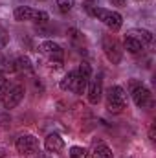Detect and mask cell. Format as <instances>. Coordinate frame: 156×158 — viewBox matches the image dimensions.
I'll return each mask as SVG.
<instances>
[{"label":"cell","mask_w":156,"mask_h":158,"mask_svg":"<svg viewBox=\"0 0 156 158\" xmlns=\"http://www.w3.org/2000/svg\"><path fill=\"white\" fill-rule=\"evenodd\" d=\"M90 77H92V68H90V64L86 61H83L77 70L68 72L61 79V88L63 90H72L76 94H83L86 90V86H88Z\"/></svg>","instance_id":"cell-1"},{"label":"cell","mask_w":156,"mask_h":158,"mask_svg":"<svg viewBox=\"0 0 156 158\" xmlns=\"http://www.w3.org/2000/svg\"><path fill=\"white\" fill-rule=\"evenodd\" d=\"M88 13L92 17H96L97 20H101L109 30L112 31H117L123 24V17L117 13V11H112V9H105V7H97V6H86Z\"/></svg>","instance_id":"cell-2"},{"label":"cell","mask_w":156,"mask_h":158,"mask_svg":"<svg viewBox=\"0 0 156 158\" xmlns=\"http://www.w3.org/2000/svg\"><path fill=\"white\" fill-rule=\"evenodd\" d=\"M129 88H130V96H132V99H134V103H136L138 109H151V107L154 105V99H153L151 90H149L142 81L130 79Z\"/></svg>","instance_id":"cell-3"},{"label":"cell","mask_w":156,"mask_h":158,"mask_svg":"<svg viewBox=\"0 0 156 158\" xmlns=\"http://www.w3.org/2000/svg\"><path fill=\"white\" fill-rule=\"evenodd\" d=\"M125 107H127V94H125V90L119 85L110 86L107 90V110L112 112V114H119V112H123Z\"/></svg>","instance_id":"cell-4"},{"label":"cell","mask_w":156,"mask_h":158,"mask_svg":"<svg viewBox=\"0 0 156 158\" xmlns=\"http://www.w3.org/2000/svg\"><path fill=\"white\" fill-rule=\"evenodd\" d=\"M39 53H42V55L50 61V64H55V68H59V66L63 64L64 50H63L57 42H53V40H44V42H40L39 44Z\"/></svg>","instance_id":"cell-5"},{"label":"cell","mask_w":156,"mask_h":158,"mask_svg":"<svg viewBox=\"0 0 156 158\" xmlns=\"http://www.w3.org/2000/svg\"><path fill=\"white\" fill-rule=\"evenodd\" d=\"M15 20L18 22H24V20H30V22H39V24H46L50 20L48 13L46 11H39V9H33V7H28V6H18L13 13Z\"/></svg>","instance_id":"cell-6"},{"label":"cell","mask_w":156,"mask_h":158,"mask_svg":"<svg viewBox=\"0 0 156 158\" xmlns=\"http://www.w3.org/2000/svg\"><path fill=\"white\" fill-rule=\"evenodd\" d=\"M101 44H103V52H105L107 59H109L112 64H119V61H121V55H123V50H121L119 42H117V40L112 37V35H103Z\"/></svg>","instance_id":"cell-7"},{"label":"cell","mask_w":156,"mask_h":158,"mask_svg":"<svg viewBox=\"0 0 156 158\" xmlns=\"http://www.w3.org/2000/svg\"><path fill=\"white\" fill-rule=\"evenodd\" d=\"M22 98H24V86L22 85H13V86H9L7 88V92H6V96L2 98V105H4V109H15L20 101H22Z\"/></svg>","instance_id":"cell-8"},{"label":"cell","mask_w":156,"mask_h":158,"mask_svg":"<svg viewBox=\"0 0 156 158\" xmlns=\"http://www.w3.org/2000/svg\"><path fill=\"white\" fill-rule=\"evenodd\" d=\"M15 147L20 155H33L37 149H39V140L33 136V134H20L15 142Z\"/></svg>","instance_id":"cell-9"},{"label":"cell","mask_w":156,"mask_h":158,"mask_svg":"<svg viewBox=\"0 0 156 158\" xmlns=\"http://www.w3.org/2000/svg\"><path fill=\"white\" fill-rule=\"evenodd\" d=\"M86 92H88V101L92 105H97L101 101V96H103V77H101V74H97L96 77H92L88 81Z\"/></svg>","instance_id":"cell-10"},{"label":"cell","mask_w":156,"mask_h":158,"mask_svg":"<svg viewBox=\"0 0 156 158\" xmlns=\"http://www.w3.org/2000/svg\"><path fill=\"white\" fill-rule=\"evenodd\" d=\"M44 147H46L48 153H59V151L64 149V140H63L59 134L51 132V134L46 136V140H44Z\"/></svg>","instance_id":"cell-11"},{"label":"cell","mask_w":156,"mask_h":158,"mask_svg":"<svg viewBox=\"0 0 156 158\" xmlns=\"http://www.w3.org/2000/svg\"><path fill=\"white\" fill-rule=\"evenodd\" d=\"M13 68H15V72H20V74H28V76H31V72H33L31 61H30L26 55H20V57H17V59L13 61Z\"/></svg>","instance_id":"cell-12"},{"label":"cell","mask_w":156,"mask_h":158,"mask_svg":"<svg viewBox=\"0 0 156 158\" xmlns=\"http://www.w3.org/2000/svg\"><path fill=\"white\" fill-rule=\"evenodd\" d=\"M127 35L132 37V39H136V40H140L142 44H151L153 42V33L147 31V30H130Z\"/></svg>","instance_id":"cell-13"},{"label":"cell","mask_w":156,"mask_h":158,"mask_svg":"<svg viewBox=\"0 0 156 158\" xmlns=\"http://www.w3.org/2000/svg\"><path fill=\"white\" fill-rule=\"evenodd\" d=\"M123 48L129 52V53H140L142 50H143V44L140 42V40H136V39H132V37H125L123 39Z\"/></svg>","instance_id":"cell-14"},{"label":"cell","mask_w":156,"mask_h":158,"mask_svg":"<svg viewBox=\"0 0 156 158\" xmlns=\"http://www.w3.org/2000/svg\"><path fill=\"white\" fill-rule=\"evenodd\" d=\"M92 158H112V151L107 143H96L94 151H92Z\"/></svg>","instance_id":"cell-15"},{"label":"cell","mask_w":156,"mask_h":158,"mask_svg":"<svg viewBox=\"0 0 156 158\" xmlns=\"http://www.w3.org/2000/svg\"><path fill=\"white\" fill-rule=\"evenodd\" d=\"M55 2H57L61 13H68V11H72L74 6H76V0H55Z\"/></svg>","instance_id":"cell-16"},{"label":"cell","mask_w":156,"mask_h":158,"mask_svg":"<svg viewBox=\"0 0 156 158\" xmlns=\"http://www.w3.org/2000/svg\"><path fill=\"white\" fill-rule=\"evenodd\" d=\"M86 156H88V153H86V149H84V147L74 145V147L70 149V158H86Z\"/></svg>","instance_id":"cell-17"},{"label":"cell","mask_w":156,"mask_h":158,"mask_svg":"<svg viewBox=\"0 0 156 158\" xmlns=\"http://www.w3.org/2000/svg\"><path fill=\"white\" fill-rule=\"evenodd\" d=\"M7 88H9V81L6 79V76H0V101H2V98L6 96Z\"/></svg>","instance_id":"cell-18"},{"label":"cell","mask_w":156,"mask_h":158,"mask_svg":"<svg viewBox=\"0 0 156 158\" xmlns=\"http://www.w3.org/2000/svg\"><path fill=\"white\" fill-rule=\"evenodd\" d=\"M7 40H9V33H7V30L0 24V46H6Z\"/></svg>","instance_id":"cell-19"},{"label":"cell","mask_w":156,"mask_h":158,"mask_svg":"<svg viewBox=\"0 0 156 158\" xmlns=\"http://www.w3.org/2000/svg\"><path fill=\"white\" fill-rule=\"evenodd\" d=\"M149 138H151V142H154V127H151V131H149Z\"/></svg>","instance_id":"cell-20"},{"label":"cell","mask_w":156,"mask_h":158,"mask_svg":"<svg viewBox=\"0 0 156 158\" xmlns=\"http://www.w3.org/2000/svg\"><path fill=\"white\" fill-rule=\"evenodd\" d=\"M127 0H112V4H116V6H123Z\"/></svg>","instance_id":"cell-21"},{"label":"cell","mask_w":156,"mask_h":158,"mask_svg":"<svg viewBox=\"0 0 156 158\" xmlns=\"http://www.w3.org/2000/svg\"><path fill=\"white\" fill-rule=\"evenodd\" d=\"M138 2H140V0H138Z\"/></svg>","instance_id":"cell-22"}]
</instances>
